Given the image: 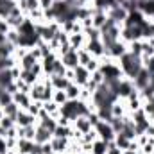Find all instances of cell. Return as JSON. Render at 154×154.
I'll use <instances>...</instances> for the list:
<instances>
[{
  "label": "cell",
  "mask_w": 154,
  "mask_h": 154,
  "mask_svg": "<svg viewBox=\"0 0 154 154\" xmlns=\"http://www.w3.org/2000/svg\"><path fill=\"white\" fill-rule=\"evenodd\" d=\"M11 102H13V95H11L9 91L2 90V91H0V106L4 108V106H7V104H11Z\"/></svg>",
  "instance_id": "obj_37"
},
{
  "label": "cell",
  "mask_w": 154,
  "mask_h": 154,
  "mask_svg": "<svg viewBox=\"0 0 154 154\" xmlns=\"http://www.w3.org/2000/svg\"><path fill=\"white\" fill-rule=\"evenodd\" d=\"M113 142H115V145H116V147H120L122 151H127V147H129V143H131V140H129L127 136H124L122 133H118V134H116Z\"/></svg>",
  "instance_id": "obj_30"
},
{
  "label": "cell",
  "mask_w": 154,
  "mask_h": 154,
  "mask_svg": "<svg viewBox=\"0 0 154 154\" xmlns=\"http://www.w3.org/2000/svg\"><path fill=\"white\" fill-rule=\"evenodd\" d=\"M84 66H86V70H88L90 74H93L95 70H99V68H100V59H97V57H91V59H90V61H88Z\"/></svg>",
  "instance_id": "obj_36"
},
{
  "label": "cell",
  "mask_w": 154,
  "mask_h": 154,
  "mask_svg": "<svg viewBox=\"0 0 154 154\" xmlns=\"http://www.w3.org/2000/svg\"><path fill=\"white\" fill-rule=\"evenodd\" d=\"M52 2H61V0H52Z\"/></svg>",
  "instance_id": "obj_51"
},
{
  "label": "cell",
  "mask_w": 154,
  "mask_h": 154,
  "mask_svg": "<svg viewBox=\"0 0 154 154\" xmlns=\"http://www.w3.org/2000/svg\"><path fill=\"white\" fill-rule=\"evenodd\" d=\"M84 48H86L93 57H97V59L104 57V54H106V47H104L102 39H88L86 45H84Z\"/></svg>",
  "instance_id": "obj_4"
},
{
  "label": "cell",
  "mask_w": 154,
  "mask_h": 154,
  "mask_svg": "<svg viewBox=\"0 0 154 154\" xmlns=\"http://www.w3.org/2000/svg\"><path fill=\"white\" fill-rule=\"evenodd\" d=\"M34 134H36V124L34 125H27V127H18V138L34 140Z\"/></svg>",
  "instance_id": "obj_23"
},
{
  "label": "cell",
  "mask_w": 154,
  "mask_h": 154,
  "mask_svg": "<svg viewBox=\"0 0 154 154\" xmlns=\"http://www.w3.org/2000/svg\"><path fill=\"white\" fill-rule=\"evenodd\" d=\"M9 31H11V25L7 23V20L0 18V32H2V34H7Z\"/></svg>",
  "instance_id": "obj_43"
},
{
  "label": "cell",
  "mask_w": 154,
  "mask_h": 154,
  "mask_svg": "<svg viewBox=\"0 0 154 154\" xmlns=\"http://www.w3.org/2000/svg\"><path fill=\"white\" fill-rule=\"evenodd\" d=\"M14 48H16V45H13V43H9V41L2 43V45H0V59L11 57V56L14 54Z\"/></svg>",
  "instance_id": "obj_27"
},
{
  "label": "cell",
  "mask_w": 154,
  "mask_h": 154,
  "mask_svg": "<svg viewBox=\"0 0 154 154\" xmlns=\"http://www.w3.org/2000/svg\"><path fill=\"white\" fill-rule=\"evenodd\" d=\"M93 129H95L97 136H99L100 140H106V142H113V140H115V136H116V133L113 131L111 124H109V122H106V120H100Z\"/></svg>",
  "instance_id": "obj_2"
},
{
  "label": "cell",
  "mask_w": 154,
  "mask_h": 154,
  "mask_svg": "<svg viewBox=\"0 0 154 154\" xmlns=\"http://www.w3.org/2000/svg\"><path fill=\"white\" fill-rule=\"evenodd\" d=\"M106 154H124V151H122L120 147H116L115 142H109V143H108V151H106Z\"/></svg>",
  "instance_id": "obj_42"
},
{
  "label": "cell",
  "mask_w": 154,
  "mask_h": 154,
  "mask_svg": "<svg viewBox=\"0 0 154 154\" xmlns=\"http://www.w3.org/2000/svg\"><path fill=\"white\" fill-rule=\"evenodd\" d=\"M16 154H27V152H16Z\"/></svg>",
  "instance_id": "obj_50"
},
{
  "label": "cell",
  "mask_w": 154,
  "mask_h": 154,
  "mask_svg": "<svg viewBox=\"0 0 154 154\" xmlns=\"http://www.w3.org/2000/svg\"><path fill=\"white\" fill-rule=\"evenodd\" d=\"M90 79H91V81H93L95 84H99V86L106 82V77L102 75V72H100V68H99V70H95V72L91 74V77H90Z\"/></svg>",
  "instance_id": "obj_39"
},
{
  "label": "cell",
  "mask_w": 154,
  "mask_h": 154,
  "mask_svg": "<svg viewBox=\"0 0 154 154\" xmlns=\"http://www.w3.org/2000/svg\"><path fill=\"white\" fill-rule=\"evenodd\" d=\"M109 124H111V127H113V131H115L116 134L124 129V125H125V120H124V116L122 118H116V116H111V120H109Z\"/></svg>",
  "instance_id": "obj_32"
},
{
  "label": "cell",
  "mask_w": 154,
  "mask_h": 154,
  "mask_svg": "<svg viewBox=\"0 0 154 154\" xmlns=\"http://www.w3.org/2000/svg\"><path fill=\"white\" fill-rule=\"evenodd\" d=\"M124 154H140V151H124Z\"/></svg>",
  "instance_id": "obj_49"
},
{
  "label": "cell",
  "mask_w": 154,
  "mask_h": 154,
  "mask_svg": "<svg viewBox=\"0 0 154 154\" xmlns=\"http://www.w3.org/2000/svg\"><path fill=\"white\" fill-rule=\"evenodd\" d=\"M152 154H154V151H152Z\"/></svg>",
  "instance_id": "obj_52"
},
{
  "label": "cell",
  "mask_w": 154,
  "mask_h": 154,
  "mask_svg": "<svg viewBox=\"0 0 154 154\" xmlns=\"http://www.w3.org/2000/svg\"><path fill=\"white\" fill-rule=\"evenodd\" d=\"M72 127L79 131L81 134H86V133H90L91 129H93V125H91V122L88 120V116H77L75 120L72 122Z\"/></svg>",
  "instance_id": "obj_10"
},
{
  "label": "cell",
  "mask_w": 154,
  "mask_h": 154,
  "mask_svg": "<svg viewBox=\"0 0 154 154\" xmlns=\"http://www.w3.org/2000/svg\"><path fill=\"white\" fill-rule=\"evenodd\" d=\"M41 109H43V102H41V100H32V102H31V106H29L25 111H29L32 116H36V118H38V115H39V111H41Z\"/></svg>",
  "instance_id": "obj_31"
},
{
  "label": "cell",
  "mask_w": 154,
  "mask_h": 154,
  "mask_svg": "<svg viewBox=\"0 0 154 154\" xmlns=\"http://www.w3.org/2000/svg\"><path fill=\"white\" fill-rule=\"evenodd\" d=\"M43 93H45V84H43V81L39 79L38 82H34V84L31 86L29 95H31L32 100H41V102H43Z\"/></svg>",
  "instance_id": "obj_18"
},
{
  "label": "cell",
  "mask_w": 154,
  "mask_h": 154,
  "mask_svg": "<svg viewBox=\"0 0 154 154\" xmlns=\"http://www.w3.org/2000/svg\"><path fill=\"white\" fill-rule=\"evenodd\" d=\"M16 5L20 7V11L25 16H29V13H32V11H36V9L41 7L39 5V0H16Z\"/></svg>",
  "instance_id": "obj_12"
},
{
  "label": "cell",
  "mask_w": 154,
  "mask_h": 154,
  "mask_svg": "<svg viewBox=\"0 0 154 154\" xmlns=\"http://www.w3.org/2000/svg\"><path fill=\"white\" fill-rule=\"evenodd\" d=\"M129 52V47H127V43L125 41H122V39H118V41H115L108 50H106V54L104 56H109V57H113V59H120L124 54H127Z\"/></svg>",
  "instance_id": "obj_5"
},
{
  "label": "cell",
  "mask_w": 154,
  "mask_h": 154,
  "mask_svg": "<svg viewBox=\"0 0 154 154\" xmlns=\"http://www.w3.org/2000/svg\"><path fill=\"white\" fill-rule=\"evenodd\" d=\"M133 90H136V88H134V84H133V81L124 77V79L118 82V86H116V95H118V99L125 100V99L133 93Z\"/></svg>",
  "instance_id": "obj_6"
},
{
  "label": "cell",
  "mask_w": 154,
  "mask_h": 154,
  "mask_svg": "<svg viewBox=\"0 0 154 154\" xmlns=\"http://www.w3.org/2000/svg\"><path fill=\"white\" fill-rule=\"evenodd\" d=\"M48 79H50V84H52L54 90H66V86L72 82V81H68L65 75H56V74L48 75Z\"/></svg>",
  "instance_id": "obj_20"
},
{
  "label": "cell",
  "mask_w": 154,
  "mask_h": 154,
  "mask_svg": "<svg viewBox=\"0 0 154 154\" xmlns=\"http://www.w3.org/2000/svg\"><path fill=\"white\" fill-rule=\"evenodd\" d=\"M108 22V11H100V9H93V14H91V23H93V29H102Z\"/></svg>",
  "instance_id": "obj_11"
},
{
  "label": "cell",
  "mask_w": 154,
  "mask_h": 154,
  "mask_svg": "<svg viewBox=\"0 0 154 154\" xmlns=\"http://www.w3.org/2000/svg\"><path fill=\"white\" fill-rule=\"evenodd\" d=\"M142 65H143V68L149 70V74H154V56L152 57H142Z\"/></svg>",
  "instance_id": "obj_40"
},
{
  "label": "cell",
  "mask_w": 154,
  "mask_h": 154,
  "mask_svg": "<svg viewBox=\"0 0 154 154\" xmlns=\"http://www.w3.org/2000/svg\"><path fill=\"white\" fill-rule=\"evenodd\" d=\"M7 152V145H5V140L0 138V154H5Z\"/></svg>",
  "instance_id": "obj_45"
},
{
  "label": "cell",
  "mask_w": 154,
  "mask_h": 154,
  "mask_svg": "<svg viewBox=\"0 0 154 154\" xmlns=\"http://www.w3.org/2000/svg\"><path fill=\"white\" fill-rule=\"evenodd\" d=\"M38 124H39V125H43L45 129H48L50 133H54V129L57 127V120H56V118H52L50 115L45 116V118H41V120H38Z\"/></svg>",
  "instance_id": "obj_29"
},
{
  "label": "cell",
  "mask_w": 154,
  "mask_h": 154,
  "mask_svg": "<svg viewBox=\"0 0 154 154\" xmlns=\"http://www.w3.org/2000/svg\"><path fill=\"white\" fill-rule=\"evenodd\" d=\"M4 111H5V116H11V118H16L18 115V111H20V108L14 104V102H11V104H7V106H4Z\"/></svg>",
  "instance_id": "obj_35"
},
{
  "label": "cell",
  "mask_w": 154,
  "mask_h": 154,
  "mask_svg": "<svg viewBox=\"0 0 154 154\" xmlns=\"http://www.w3.org/2000/svg\"><path fill=\"white\" fill-rule=\"evenodd\" d=\"M52 100L61 108L63 104H66V102H68V97H66L65 90H54V93H52Z\"/></svg>",
  "instance_id": "obj_28"
},
{
  "label": "cell",
  "mask_w": 154,
  "mask_h": 154,
  "mask_svg": "<svg viewBox=\"0 0 154 154\" xmlns=\"http://www.w3.org/2000/svg\"><path fill=\"white\" fill-rule=\"evenodd\" d=\"M50 140H52V133H50L48 129H45L43 125L36 124V134H34V142H36L38 145H43V143H47V142H50Z\"/></svg>",
  "instance_id": "obj_15"
},
{
  "label": "cell",
  "mask_w": 154,
  "mask_h": 154,
  "mask_svg": "<svg viewBox=\"0 0 154 154\" xmlns=\"http://www.w3.org/2000/svg\"><path fill=\"white\" fill-rule=\"evenodd\" d=\"M138 11H142L145 16L154 14V0H140L138 2Z\"/></svg>",
  "instance_id": "obj_25"
},
{
  "label": "cell",
  "mask_w": 154,
  "mask_h": 154,
  "mask_svg": "<svg viewBox=\"0 0 154 154\" xmlns=\"http://www.w3.org/2000/svg\"><path fill=\"white\" fill-rule=\"evenodd\" d=\"M16 7V0H4L2 4H0V18H7L9 14H11V11Z\"/></svg>",
  "instance_id": "obj_22"
},
{
  "label": "cell",
  "mask_w": 154,
  "mask_h": 154,
  "mask_svg": "<svg viewBox=\"0 0 154 154\" xmlns=\"http://www.w3.org/2000/svg\"><path fill=\"white\" fill-rule=\"evenodd\" d=\"M127 14H129V11L122 5H113L111 9H108V18L113 23H116L118 27H124V23L127 20Z\"/></svg>",
  "instance_id": "obj_3"
},
{
  "label": "cell",
  "mask_w": 154,
  "mask_h": 154,
  "mask_svg": "<svg viewBox=\"0 0 154 154\" xmlns=\"http://www.w3.org/2000/svg\"><path fill=\"white\" fill-rule=\"evenodd\" d=\"M118 66H120L124 77H125V79H131V81L138 75V72L143 68L142 57H138V56H134V54H131V52L124 54V56L118 59Z\"/></svg>",
  "instance_id": "obj_1"
},
{
  "label": "cell",
  "mask_w": 154,
  "mask_h": 154,
  "mask_svg": "<svg viewBox=\"0 0 154 154\" xmlns=\"http://www.w3.org/2000/svg\"><path fill=\"white\" fill-rule=\"evenodd\" d=\"M108 143H109V142L97 138V140L91 143V154H106V151H108Z\"/></svg>",
  "instance_id": "obj_24"
},
{
  "label": "cell",
  "mask_w": 154,
  "mask_h": 154,
  "mask_svg": "<svg viewBox=\"0 0 154 154\" xmlns=\"http://www.w3.org/2000/svg\"><path fill=\"white\" fill-rule=\"evenodd\" d=\"M61 61H63V65L66 66V68H75V66H79V56H77V50H74V48H70L65 56H61L59 57Z\"/></svg>",
  "instance_id": "obj_16"
},
{
  "label": "cell",
  "mask_w": 154,
  "mask_h": 154,
  "mask_svg": "<svg viewBox=\"0 0 154 154\" xmlns=\"http://www.w3.org/2000/svg\"><path fill=\"white\" fill-rule=\"evenodd\" d=\"M90 77H91V74L86 70V66L79 65V66L74 68V81L72 82H75V84H79L82 88V86H86V82L90 81Z\"/></svg>",
  "instance_id": "obj_8"
},
{
  "label": "cell",
  "mask_w": 154,
  "mask_h": 154,
  "mask_svg": "<svg viewBox=\"0 0 154 154\" xmlns=\"http://www.w3.org/2000/svg\"><path fill=\"white\" fill-rule=\"evenodd\" d=\"M13 102H14L20 109H27V108L31 106L32 99H31V95H29V93H22V91H18V93H14V95H13Z\"/></svg>",
  "instance_id": "obj_17"
},
{
  "label": "cell",
  "mask_w": 154,
  "mask_h": 154,
  "mask_svg": "<svg viewBox=\"0 0 154 154\" xmlns=\"http://www.w3.org/2000/svg\"><path fill=\"white\" fill-rule=\"evenodd\" d=\"M36 63H38V59H36V57H34L31 52H27V54H25V56H23V57L18 61V65L22 66V70H31V68H32Z\"/></svg>",
  "instance_id": "obj_21"
},
{
  "label": "cell",
  "mask_w": 154,
  "mask_h": 154,
  "mask_svg": "<svg viewBox=\"0 0 154 154\" xmlns=\"http://www.w3.org/2000/svg\"><path fill=\"white\" fill-rule=\"evenodd\" d=\"M5 41H7L5 34H2V32H0V45H2V43H5Z\"/></svg>",
  "instance_id": "obj_47"
},
{
  "label": "cell",
  "mask_w": 154,
  "mask_h": 154,
  "mask_svg": "<svg viewBox=\"0 0 154 154\" xmlns=\"http://www.w3.org/2000/svg\"><path fill=\"white\" fill-rule=\"evenodd\" d=\"M68 145H70V138H56V136H52V140H50V147H52L54 154H65Z\"/></svg>",
  "instance_id": "obj_9"
},
{
  "label": "cell",
  "mask_w": 154,
  "mask_h": 154,
  "mask_svg": "<svg viewBox=\"0 0 154 154\" xmlns=\"http://www.w3.org/2000/svg\"><path fill=\"white\" fill-rule=\"evenodd\" d=\"M5 38L9 43H13V45H18V39H20V32L16 31V29H11L7 34H5Z\"/></svg>",
  "instance_id": "obj_38"
},
{
  "label": "cell",
  "mask_w": 154,
  "mask_h": 154,
  "mask_svg": "<svg viewBox=\"0 0 154 154\" xmlns=\"http://www.w3.org/2000/svg\"><path fill=\"white\" fill-rule=\"evenodd\" d=\"M0 125H2L4 129H11V127L16 125V122H14V118H11V116H4V118L0 120Z\"/></svg>",
  "instance_id": "obj_41"
},
{
  "label": "cell",
  "mask_w": 154,
  "mask_h": 154,
  "mask_svg": "<svg viewBox=\"0 0 154 154\" xmlns=\"http://www.w3.org/2000/svg\"><path fill=\"white\" fill-rule=\"evenodd\" d=\"M145 134H147L149 138H154V122H151V124L147 125V129H145Z\"/></svg>",
  "instance_id": "obj_44"
},
{
  "label": "cell",
  "mask_w": 154,
  "mask_h": 154,
  "mask_svg": "<svg viewBox=\"0 0 154 154\" xmlns=\"http://www.w3.org/2000/svg\"><path fill=\"white\" fill-rule=\"evenodd\" d=\"M77 56H79V65H82V66H84V65H86V63H88L91 57H93V56H91V54H90L86 48H81V50H77Z\"/></svg>",
  "instance_id": "obj_34"
},
{
  "label": "cell",
  "mask_w": 154,
  "mask_h": 154,
  "mask_svg": "<svg viewBox=\"0 0 154 154\" xmlns=\"http://www.w3.org/2000/svg\"><path fill=\"white\" fill-rule=\"evenodd\" d=\"M149 79H151L149 70H147V68H142V70L138 72V75L133 79V84H134V88H136V90H140V91H142V90L149 84Z\"/></svg>",
  "instance_id": "obj_14"
},
{
  "label": "cell",
  "mask_w": 154,
  "mask_h": 154,
  "mask_svg": "<svg viewBox=\"0 0 154 154\" xmlns=\"http://www.w3.org/2000/svg\"><path fill=\"white\" fill-rule=\"evenodd\" d=\"M4 116H5V111H4V108H2V106H0V120H2V118H4Z\"/></svg>",
  "instance_id": "obj_48"
},
{
  "label": "cell",
  "mask_w": 154,
  "mask_h": 154,
  "mask_svg": "<svg viewBox=\"0 0 154 154\" xmlns=\"http://www.w3.org/2000/svg\"><path fill=\"white\" fill-rule=\"evenodd\" d=\"M14 122H16L18 127H27V125H34V124H38V118L32 116L29 111H25V109H20L18 115H16V118H14Z\"/></svg>",
  "instance_id": "obj_7"
},
{
  "label": "cell",
  "mask_w": 154,
  "mask_h": 154,
  "mask_svg": "<svg viewBox=\"0 0 154 154\" xmlns=\"http://www.w3.org/2000/svg\"><path fill=\"white\" fill-rule=\"evenodd\" d=\"M34 147H36V142H34V140H27V138H18V143H16V151H18V152L32 154Z\"/></svg>",
  "instance_id": "obj_19"
},
{
  "label": "cell",
  "mask_w": 154,
  "mask_h": 154,
  "mask_svg": "<svg viewBox=\"0 0 154 154\" xmlns=\"http://www.w3.org/2000/svg\"><path fill=\"white\" fill-rule=\"evenodd\" d=\"M86 34L84 32H74V34H68V43H70V47L74 48V50H81V48H84V45H86Z\"/></svg>",
  "instance_id": "obj_13"
},
{
  "label": "cell",
  "mask_w": 154,
  "mask_h": 154,
  "mask_svg": "<svg viewBox=\"0 0 154 154\" xmlns=\"http://www.w3.org/2000/svg\"><path fill=\"white\" fill-rule=\"evenodd\" d=\"M65 93H66L68 100H77V99H79V93H81V86L75 84V82H70V84L66 86Z\"/></svg>",
  "instance_id": "obj_26"
},
{
  "label": "cell",
  "mask_w": 154,
  "mask_h": 154,
  "mask_svg": "<svg viewBox=\"0 0 154 154\" xmlns=\"http://www.w3.org/2000/svg\"><path fill=\"white\" fill-rule=\"evenodd\" d=\"M0 138H4V140L7 138V129H4L2 125H0Z\"/></svg>",
  "instance_id": "obj_46"
},
{
  "label": "cell",
  "mask_w": 154,
  "mask_h": 154,
  "mask_svg": "<svg viewBox=\"0 0 154 154\" xmlns=\"http://www.w3.org/2000/svg\"><path fill=\"white\" fill-rule=\"evenodd\" d=\"M127 47H129V52L131 54L142 57V39L140 41H131V43H127Z\"/></svg>",
  "instance_id": "obj_33"
}]
</instances>
